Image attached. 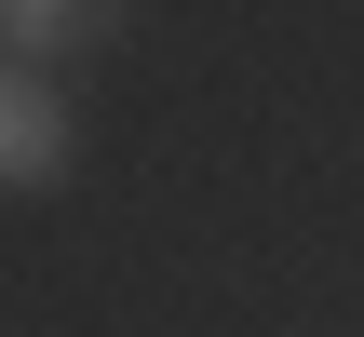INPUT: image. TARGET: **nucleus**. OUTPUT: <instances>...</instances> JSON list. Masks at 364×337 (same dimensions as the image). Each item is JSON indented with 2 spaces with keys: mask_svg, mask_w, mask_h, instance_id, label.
Returning a JSON list of instances; mask_svg holds the SVG:
<instances>
[{
  "mask_svg": "<svg viewBox=\"0 0 364 337\" xmlns=\"http://www.w3.org/2000/svg\"><path fill=\"white\" fill-rule=\"evenodd\" d=\"M68 95L41 81V68H0V189H54L68 176Z\"/></svg>",
  "mask_w": 364,
  "mask_h": 337,
  "instance_id": "obj_1",
  "label": "nucleus"
},
{
  "mask_svg": "<svg viewBox=\"0 0 364 337\" xmlns=\"http://www.w3.org/2000/svg\"><path fill=\"white\" fill-rule=\"evenodd\" d=\"M0 41L14 54H95V41H122V0H0Z\"/></svg>",
  "mask_w": 364,
  "mask_h": 337,
  "instance_id": "obj_2",
  "label": "nucleus"
}]
</instances>
